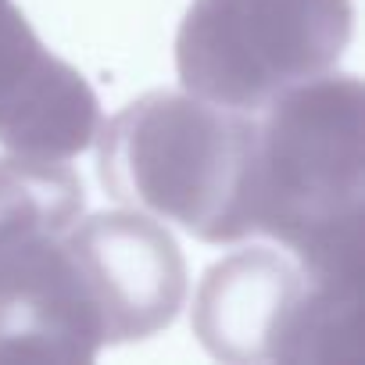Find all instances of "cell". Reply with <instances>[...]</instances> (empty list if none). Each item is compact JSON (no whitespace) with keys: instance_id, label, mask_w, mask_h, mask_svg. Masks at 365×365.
I'll return each instance as SVG.
<instances>
[{"instance_id":"cell-2","label":"cell","mask_w":365,"mask_h":365,"mask_svg":"<svg viewBox=\"0 0 365 365\" xmlns=\"http://www.w3.org/2000/svg\"><path fill=\"white\" fill-rule=\"evenodd\" d=\"M97 133L101 182L118 205L175 222L205 244L251 237L255 118L194 93L154 90Z\"/></svg>"},{"instance_id":"cell-6","label":"cell","mask_w":365,"mask_h":365,"mask_svg":"<svg viewBox=\"0 0 365 365\" xmlns=\"http://www.w3.org/2000/svg\"><path fill=\"white\" fill-rule=\"evenodd\" d=\"M83 205V179L68 165L26 154L0 158V247L40 230L72 226Z\"/></svg>"},{"instance_id":"cell-3","label":"cell","mask_w":365,"mask_h":365,"mask_svg":"<svg viewBox=\"0 0 365 365\" xmlns=\"http://www.w3.org/2000/svg\"><path fill=\"white\" fill-rule=\"evenodd\" d=\"M194 333L233 365L361 361L365 283L319 279L294 255L247 247L205 272Z\"/></svg>"},{"instance_id":"cell-4","label":"cell","mask_w":365,"mask_h":365,"mask_svg":"<svg viewBox=\"0 0 365 365\" xmlns=\"http://www.w3.org/2000/svg\"><path fill=\"white\" fill-rule=\"evenodd\" d=\"M351 33V0H194L175 36V72L201 101L262 111L290 86L326 76Z\"/></svg>"},{"instance_id":"cell-5","label":"cell","mask_w":365,"mask_h":365,"mask_svg":"<svg viewBox=\"0 0 365 365\" xmlns=\"http://www.w3.org/2000/svg\"><path fill=\"white\" fill-rule=\"evenodd\" d=\"M97 129L101 104L90 83L43 47L11 0H0V143L11 154L68 161Z\"/></svg>"},{"instance_id":"cell-1","label":"cell","mask_w":365,"mask_h":365,"mask_svg":"<svg viewBox=\"0 0 365 365\" xmlns=\"http://www.w3.org/2000/svg\"><path fill=\"white\" fill-rule=\"evenodd\" d=\"M365 90L315 76L262 108L251 158V237L279 240L312 276L365 283Z\"/></svg>"}]
</instances>
